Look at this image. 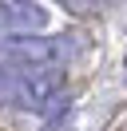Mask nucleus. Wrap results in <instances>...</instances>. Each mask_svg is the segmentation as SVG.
<instances>
[{"mask_svg":"<svg viewBox=\"0 0 127 131\" xmlns=\"http://www.w3.org/2000/svg\"><path fill=\"white\" fill-rule=\"evenodd\" d=\"M48 8L36 0H0V44L24 40V36H44L48 28Z\"/></svg>","mask_w":127,"mask_h":131,"instance_id":"nucleus-1","label":"nucleus"}]
</instances>
